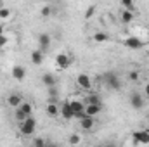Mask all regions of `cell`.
Wrapping results in <instances>:
<instances>
[{
  "instance_id": "d6986e66",
  "label": "cell",
  "mask_w": 149,
  "mask_h": 147,
  "mask_svg": "<svg viewBox=\"0 0 149 147\" xmlns=\"http://www.w3.org/2000/svg\"><path fill=\"white\" fill-rule=\"evenodd\" d=\"M70 106H71V109H73V114L78 112V111L85 109V102H83V101H70Z\"/></svg>"
},
{
  "instance_id": "7402d4cb",
  "label": "cell",
  "mask_w": 149,
  "mask_h": 147,
  "mask_svg": "<svg viewBox=\"0 0 149 147\" xmlns=\"http://www.w3.org/2000/svg\"><path fill=\"white\" fill-rule=\"evenodd\" d=\"M68 144H70V146H78V144H81V137H80L78 133L70 135V139H68Z\"/></svg>"
},
{
  "instance_id": "e0dca14e",
  "label": "cell",
  "mask_w": 149,
  "mask_h": 147,
  "mask_svg": "<svg viewBox=\"0 0 149 147\" xmlns=\"http://www.w3.org/2000/svg\"><path fill=\"white\" fill-rule=\"evenodd\" d=\"M132 21H134V12L123 9V10H121V23H123V24H130Z\"/></svg>"
},
{
  "instance_id": "4316f807",
  "label": "cell",
  "mask_w": 149,
  "mask_h": 147,
  "mask_svg": "<svg viewBox=\"0 0 149 147\" xmlns=\"http://www.w3.org/2000/svg\"><path fill=\"white\" fill-rule=\"evenodd\" d=\"M139 78H141V73H139V71H135V69L128 71V80H130V81H137Z\"/></svg>"
},
{
  "instance_id": "3957f363",
  "label": "cell",
  "mask_w": 149,
  "mask_h": 147,
  "mask_svg": "<svg viewBox=\"0 0 149 147\" xmlns=\"http://www.w3.org/2000/svg\"><path fill=\"white\" fill-rule=\"evenodd\" d=\"M132 139H134L135 146L149 144V130H135V132H132Z\"/></svg>"
},
{
  "instance_id": "5b68a950",
  "label": "cell",
  "mask_w": 149,
  "mask_h": 147,
  "mask_svg": "<svg viewBox=\"0 0 149 147\" xmlns=\"http://www.w3.org/2000/svg\"><path fill=\"white\" fill-rule=\"evenodd\" d=\"M123 45H125L127 49H130V50H139V49L144 47V42L139 40L137 37H128V38L123 40Z\"/></svg>"
},
{
  "instance_id": "ba28073f",
  "label": "cell",
  "mask_w": 149,
  "mask_h": 147,
  "mask_svg": "<svg viewBox=\"0 0 149 147\" xmlns=\"http://www.w3.org/2000/svg\"><path fill=\"white\" fill-rule=\"evenodd\" d=\"M56 64H57L59 69H68V68L71 66V57H70L68 54H57Z\"/></svg>"
},
{
  "instance_id": "52a82bcc",
  "label": "cell",
  "mask_w": 149,
  "mask_h": 147,
  "mask_svg": "<svg viewBox=\"0 0 149 147\" xmlns=\"http://www.w3.org/2000/svg\"><path fill=\"white\" fill-rule=\"evenodd\" d=\"M80 121V128L81 130H85V132H92L94 130V126H95V119H94V116H83L81 119H78Z\"/></svg>"
},
{
  "instance_id": "cb8c5ba5",
  "label": "cell",
  "mask_w": 149,
  "mask_h": 147,
  "mask_svg": "<svg viewBox=\"0 0 149 147\" xmlns=\"http://www.w3.org/2000/svg\"><path fill=\"white\" fill-rule=\"evenodd\" d=\"M10 16H12V12H10V9H0V19L2 21H7V19H10Z\"/></svg>"
},
{
  "instance_id": "ac0fdd59",
  "label": "cell",
  "mask_w": 149,
  "mask_h": 147,
  "mask_svg": "<svg viewBox=\"0 0 149 147\" xmlns=\"http://www.w3.org/2000/svg\"><path fill=\"white\" fill-rule=\"evenodd\" d=\"M83 102H85V104H102V101H101V97H99L97 94H88Z\"/></svg>"
},
{
  "instance_id": "603a6c76",
  "label": "cell",
  "mask_w": 149,
  "mask_h": 147,
  "mask_svg": "<svg viewBox=\"0 0 149 147\" xmlns=\"http://www.w3.org/2000/svg\"><path fill=\"white\" fill-rule=\"evenodd\" d=\"M121 5H123V9H127V10H135V2L134 0H121Z\"/></svg>"
},
{
  "instance_id": "d4e9b609",
  "label": "cell",
  "mask_w": 149,
  "mask_h": 147,
  "mask_svg": "<svg viewBox=\"0 0 149 147\" xmlns=\"http://www.w3.org/2000/svg\"><path fill=\"white\" fill-rule=\"evenodd\" d=\"M14 118L17 119V123H21V121H24V119H26V114L19 109V107H16V114H14Z\"/></svg>"
},
{
  "instance_id": "30bf717a",
  "label": "cell",
  "mask_w": 149,
  "mask_h": 147,
  "mask_svg": "<svg viewBox=\"0 0 149 147\" xmlns=\"http://www.w3.org/2000/svg\"><path fill=\"white\" fill-rule=\"evenodd\" d=\"M128 101H130V106H132L134 109H141V107L144 106V99H142V95L137 94V92H134Z\"/></svg>"
},
{
  "instance_id": "277c9868",
  "label": "cell",
  "mask_w": 149,
  "mask_h": 147,
  "mask_svg": "<svg viewBox=\"0 0 149 147\" xmlns=\"http://www.w3.org/2000/svg\"><path fill=\"white\" fill-rule=\"evenodd\" d=\"M76 85H78L81 90H90V88H92V78L85 73H80L76 76Z\"/></svg>"
},
{
  "instance_id": "ffe728a7",
  "label": "cell",
  "mask_w": 149,
  "mask_h": 147,
  "mask_svg": "<svg viewBox=\"0 0 149 147\" xmlns=\"http://www.w3.org/2000/svg\"><path fill=\"white\" fill-rule=\"evenodd\" d=\"M19 109L23 111L26 116H31V114H33V104H30V102H24V101H23V102H21V106H19Z\"/></svg>"
},
{
  "instance_id": "7a4b0ae2",
  "label": "cell",
  "mask_w": 149,
  "mask_h": 147,
  "mask_svg": "<svg viewBox=\"0 0 149 147\" xmlns=\"http://www.w3.org/2000/svg\"><path fill=\"white\" fill-rule=\"evenodd\" d=\"M101 80H104V83L113 88V90H120L121 88V81H120V78H118V74L116 73H106L101 76Z\"/></svg>"
},
{
  "instance_id": "836d02e7",
  "label": "cell",
  "mask_w": 149,
  "mask_h": 147,
  "mask_svg": "<svg viewBox=\"0 0 149 147\" xmlns=\"http://www.w3.org/2000/svg\"><path fill=\"white\" fill-rule=\"evenodd\" d=\"M0 9H2V3H0Z\"/></svg>"
},
{
  "instance_id": "6da1fadb",
  "label": "cell",
  "mask_w": 149,
  "mask_h": 147,
  "mask_svg": "<svg viewBox=\"0 0 149 147\" xmlns=\"http://www.w3.org/2000/svg\"><path fill=\"white\" fill-rule=\"evenodd\" d=\"M35 130H37V121H35L33 114H31V116H26V119L19 123V132H21L24 137L33 135V133H35Z\"/></svg>"
},
{
  "instance_id": "5bb4252c",
  "label": "cell",
  "mask_w": 149,
  "mask_h": 147,
  "mask_svg": "<svg viewBox=\"0 0 149 147\" xmlns=\"http://www.w3.org/2000/svg\"><path fill=\"white\" fill-rule=\"evenodd\" d=\"M30 59H31V62L35 64V66H40L42 62H43V52L38 49V50H33L31 52V55H30Z\"/></svg>"
},
{
  "instance_id": "7c38bea8",
  "label": "cell",
  "mask_w": 149,
  "mask_h": 147,
  "mask_svg": "<svg viewBox=\"0 0 149 147\" xmlns=\"http://www.w3.org/2000/svg\"><path fill=\"white\" fill-rule=\"evenodd\" d=\"M21 102H23V95H21V94H17V92L10 94V95L7 97V104H9L10 107H19V106H21Z\"/></svg>"
},
{
  "instance_id": "1f68e13d",
  "label": "cell",
  "mask_w": 149,
  "mask_h": 147,
  "mask_svg": "<svg viewBox=\"0 0 149 147\" xmlns=\"http://www.w3.org/2000/svg\"><path fill=\"white\" fill-rule=\"evenodd\" d=\"M144 94H146V97H149V83L146 85V88H144Z\"/></svg>"
},
{
  "instance_id": "83f0119b",
  "label": "cell",
  "mask_w": 149,
  "mask_h": 147,
  "mask_svg": "<svg viewBox=\"0 0 149 147\" xmlns=\"http://www.w3.org/2000/svg\"><path fill=\"white\" fill-rule=\"evenodd\" d=\"M40 14H42V17H49V16L52 14V7H49V5H45V7H42V10H40Z\"/></svg>"
},
{
  "instance_id": "9c48e42d",
  "label": "cell",
  "mask_w": 149,
  "mask_h": 147,
  "mask_svg": "<svg viewBox=\"0 0 149 147\" xmlns=\"http://www.w3.org/2000/svg\"><path fill=\"white\" fill-rule=\"evenodd\" d=\"M59 114H61L64 119H73V109H71V106H70V101L61 102V106H59Z\"/></svg>"
},
{
  "instance_id": "2e32d148",
  "label": "cell",
  "mask_w": 149,
  "mask_h": 147,
  "mask_svg": "<svg viewBox=\"0 0 149 147\" xmlns=\"http://www.w3.org/2000/svg\"><path fill=\"white\" fill-rule=\"evenodd\" d=\"M42 83H43L47 88H49V87H54V85H56V76L50 74V73H45L42 76Z\"/></svg>"
},
{
  "instance_id": "4fadbf2b",
  "label": "cell",
  "mask_w": 149,
  "mask_h": 147,
  "mask_svg": "<svg viewBox=\"0 0 149 147\" xmlns=\"http://www.w3.org/2000/svg\"><path fill=\"white\" fill-rule=\"evenodd\" d=\"M101 111H102V104H85V112L88 114V116H99L101 114Z\"/></svg>"
},
{
  "instance_id": "9a60e30c",
  "label": "cell",
  "mask_w": 149,
  "mask_h": 147,
  "mask_svg": "<svg viewBox=\"0 0 149 147\" xmlns=\"http://www.w3.org/2000/svg\"><path fill=\"white\" fill-rule=\"evenodd\" d=\"M45 111H47V114H49L50 118L59 116V106H57L56 102H49V104H47V107H45Z\"/></svg>"
},
{
  "instance_id": "f546056e",
  "label": "cell",
  "mask_w": 149,
  "mask_h": 147,
  "mask_svg": "<svg viewBox=\"0 0 149 147\" xmlns=\"http://www.w3.org/2000/svg\"><path fill=\"white\" fill-rule=\"evenodd\" d=\"M47 94H49L50 97H56V95H57V88H56V85H54V87H49V88H47Z\"/></svg>"
},
{
  "instance_id": "8fae6325",
  "label": "cell",
  "mask_w": 149,
  "mask_h": 147,
  "mask_svg": "<svg viewBox=\"0 0 149 147\" xmlns=\"http://www.w3.org/2000/svg\"><path fill=\"white\" fill-rule=\"evenodd\" d=\"M10 74H12V78H14V80H17V81H23V80L26 78V69H24L23 66L16 64V66L12 68V71H10Z\"/></svg>"
},
{
  "instance_id": "44dd1931",
  "label": "cell",
  "mask_w": 149,
  "mask_h": 147,
  "mask_svg": "<svg viewBox=\"0 0 149 147\" xmlns=\"http://www.w3.org/2000/svg\"><path fill=\"white\" fill-rule=\"evenodd\" d=\"M92 38H94V42L102 43V42H108V40H109V35H108V33H104V31H97Z\"/></svg>"
},
{
  "instance_id": "4dcf8cb0",
  "label": "cell",
  "mask_w": 149,
  "mask_h": 147,
  "mask_svg": "<svg viewBox=\"0 0 149 147\" xmlns=\"http://www.w3.org/2000/svg\"><path fill=\"white\" fill-rule=\"evenodd\" d=\"M5 45H7V37L0 35V47H5Z\"/></svg>"
},
{
  "instance_id": "8992f818",
  "label": "cell",
  "mask_w": 149,
  "mask_h": 147,
  "mask_svg": "<svg viewBox=\"0 0 149 147\" xmlns=\"http://www.w3.org/2000/svg\"><path fill=\"white\" fill-rule=\"evenodd\" d=\"M50 45H52V38H50L49 33H40V35H38V49H40L42 52L49 50Z\"/></svg>"
},
{
  "instance_id": "484cf974",
  "label": "cell",
  "mask_w": 149,
  "mask_h": 147,
  "mask_svg": "<svg viewBox=\"0 0 149 147\" xmlns=\"http://www.w3.org/2000/svg\"><path fill=\"white\" fill-rule=\"evenodd\" d=\"M95 9H97L95 5H90V7H88V9L85 10V14H83V17H85V19H90V17H92V16L95 14Z\"/></svg>"
},
{
  "instance_id": "f1b7e54d",
  "label": "cell",
  "mask_w": 149,
  "mask_h": 147,
  "mask_svg": "<svg viewBox=\"0 0 149 147\" xmlns=\"http://www.w3.org/2000/svg\"><path fill=\"white\" fill-rule=\"evenodd\" d=\"M33 146L35 147H43V146H47V142H45L43 139H33Z\"/></svg>"
},
{
  "instance_id": "d6a6232c",
  "label": "cell",
  "mask_w": 149,
  "mask_h": 147,
  "mask_svg": "<svg viewBox=\"0 0 149 147\" xmlns=\"http://www.w3.org/2000/svg\"><path fill=\"white\" fill-rule=\"evenodd\" d=\"M0 35H3V26L0 24Z\"/></svg>"
}]
</instances>
